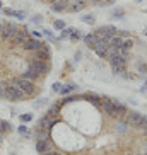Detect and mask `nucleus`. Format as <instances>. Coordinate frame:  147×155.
I'll return each mask as SVG.
<instances>
[{"mask_svg": "<svg viewBox=\"0 0 147 155\" xmlns=\"http://www.w3.org/2000/svg\"><path fill=\"white\" fill-rule=\"evenodd\" d=\"M101 107L104 109L106 114H110L113 118H118V116L127 114V107H125L121 102L113 101V99H101Z\"/></svg>", "mask_w": 147, "mask_h": 155, "instance_id": "1", "label": "nucleus"}, {"mask_svg": "<svg viewBox=\"0 0 147 155\" xmlns=\"http://www.w3.org/2000/svg\"><path fill=\"white\" fill-rule=\"evenodd\" d=\"M10 82L14 84L15 87H19L21 91L26 94V97H31V96H34V92H36V85H34V82L32 80H28V78H24V77H15V78H12Z\"/></svg>", "mask_w": 147, "mask_h": 155, "instance_id": "2", "label": "nucleus"}, {"mask_svg": "<svg viewBox=\"0 0 147 155\" xmlns=\"http://www.w3.org/2000/svg\"><path fill=\"white\" fill-rule=\"evenodd\" d=\"M108 61H110L111 68H113V72H115V73H125L128 56H121V55H118V51H116L113 56H110V58H108Z\"/></svg>", "mask_w": 147, "mask_h": 155, "instance_id": "3", "label": "nucleus"}, {"mask_svg": "<svg viewBox=\"0 0 147 155\" xmlns=\"http://www.w3.org/2000/svg\"><path fill=\"white\" fill-rule=\"evenodd\" d=\"M127 123L137 130H144L147 126V118L138 111H130V113H127Z\"/></svg>", "mask_w": 147, "mask_h": 155, "instance_id": "4", "label": "nucleus"}, {"mask_svg": "<svg viewBox=\"0 0 147 155\" xmlns=\"http://www.w3.org/2000/svg\"><path fill=\"white\" fill-rule=\"evenodd\" d=\"M26 97V94H24L19 87H15L12 82H7L5 84V99L9 101H21Z\"/></svg>", "mask_w": 147, "mask_h": 155, "instance_id": "5", "label": "nucleus"}, {"mask_svg": "<svg viewBox=\"0 0 147 155\" xmlns=\"http://www.w3.org/2000/svg\"><path fill=\"white\" fill-rule=\"evenodd\" d=\"M29 68H32L39 77H45L46 73L50 72V63L43 61V60H38V58H31L29 60Z\"/></svg>", "mask_w": 147, "mask_h": 155, "instance_id": "6", "label": "nucleus"}, {"mask_svg": "<svg viewBox=\"0 0 147 155\" xmlns=\"http://www.w3.org/2000/svg\"><path fill=\"white\" fill-rule=\"evenodd\" d=\"M17 24L12 22V21H7V22H4V28H2V34H0V39L5 43H9L12 38H14V34L17 32Z\"/></svg>", "mask_w": 147, "mask_h": 155, "instance_id": "7", "label": "nucleus"}, {"mask_svg": "<svg viewBox=\"0 0 147 155\" xmlns=\"http://www.w3.org/2000/svg\"><path fill=\"white\" fill-rule=\"evenodd\" d=\"M110 38H99L97 39V43L94 45V48L92 50L96 51V55L99 56V58H106V55H108V45H110Z\"/></svg>", "mask_w": 147, "mask_h": 155, "instance_id": "8", "label": "nucleus"}, {"mask_svg": "<svg viewBox=\"0 0 147 155\" xmlns=\"http://www.w3.org/2000/svg\"><path fill=\"white\" fill-rule=\"evenodd\" d=\"M28 38H29L28 36V31H26L24 28H19L17 32L14 34V38H12L9 43H10V46H12V48H17V46H22L24 41H26Z\"/></svg>", "mask_w": 147, "mask_h": 155, "instance_id": "9", "label": "nucleus"}, {"mask_svg": "<svg viewBox=\"0 0 147 155\" xmlns=\"http://www.w3.org/2000/svg\"><path fill=\"white\" fill-rule=\"evenodd\" d=\"M32 53H34L32 58L43 60V61H48V60L51 58V50H50V46H46V45H41L36 51H32Z\"/></svg>", "mask_w": 147, "mask_h": 155, "instance_id": "10", "label": "nucleus"}, {"mask_svg": "<svg viewBox=\"0 0 147 155\" xmlns=\"http://www.w3.org/2000/svg\"><path fill=\"white\" fill-rule=\"evenodd\" d=\"M118 34V31H116V28L115 26H103V28H99L96 31V36L97 38H113V36H116Z\"/></svg>", "mask_w": 147, "mask_h": 155, "instance_id": "11", "label": "nucleus"}, {"mask_svg": "<svg viewBox=\"0 0 147 155\" xmlns=\"http://www.w3.org/2000/svg\"><path fill=\"white\" fill-rule=\"evenodd\" d=\"M51 148H53V143L50 141V138L48 140H36V152L41 155H46L48 152H51Z\"/></svg>", "mask_w": 147, "mask_h": 155, "instance_id": "12", "label": "nucleus"}, {"mask_svg": "<svg viewBox=\"0 0 147 155\" xmlns=\"http://www.w3.org/2000/svg\"><path fill=\"white\" fill-rule=\"evenodd\" d=\"M86 7L84 0H67V12H80Z\"/></svg>", "mask_w": 147, "mask_h": 155, "instance_id": "13", "label": "nucleus"}, {"mask_svg": "<svg viewBox=\"0 0 147 155\" xmlns=\"http://www.w3.org/2000/svg\"><path fill=\"white\" fill-rule=\"evenodd\" d=\"M43 43L38 39V38H28L26 41H24V45H22V48L26 51H36L39 46H41Z\"/></svg>", "mask_w": 147, "mask_h": 155, "instance_id": "14", "label": "nucleus"}, {"mask_svg": "<svg viewBox=\"0 0 147 155\" xmlns=\"http://www.w3.org/2000/svg\"><path fill=\"white\" fill-rule=\"evenodd\" d=\"M55 123H56L55 118H51V116H45V118H41L39 121H38V126L36 128H43V130H48V131H50L51 128L55 126Z\"/></svg>", "mask_w": 147, "mask_h": 155, "instance_id": "15", "label": "nucleus"}, {"mask_svg": "<svg viewBox=\"0 0 147 155\" xmlns=\"http://www.w3.org/2000/svg\"><path fill=\"white\" fill-rule=\"evenodd\" d=\"M97 39H99V38L96 36V32H89V34L84 36V43H86L89 48H94V45L97 43Z\"/></svg>", "mask_w": 147, "mask_h": 155, "instance_id": "16", "label": "nucleus"}, {"mask_svg": "<svg viewBox=\"0 0 147 155\" xmlns=\"http://www.w3.org/2000/svg\"><path fill=\"white\" fill-rule=\"evenodd\" d=\"M51 10L53 12H63V10H67V0H56L55 4L51 5Z\"/></svg>", "mask_w": 147, "mask_h": 155, "instance_id": "17", "label": "nucleus"}, {"mask_svg": "<svg viewBox=\"0 0 147 155\" xmlns=\"http://www.w3.org/2000/svg\"><path fill=\"white\" fill-rule=\"evenodd\" d=\"M34 138H36V140H48V138H50V131H48V130H43V128H36Z\"/></svg>", "mask_w": 147, "mask_h": 155, "instance_id": "18", "label": "nucleus"}, {"mask_svg": "<svg viewBox=\"0 0 147 155\" xmlns=\"http://www.w3.org/2000/svg\"><path fill=\"white\" fill-rule=\"evenodd\" d=\"M127 130H128V123H127V121H118V123L115 124V131L118 133V135L127 133Z\"/></svg>", "mask_w": 147, "mask_h": 155, "instance_id": "19", "label": "nucleus"}, {"mask_svg": "<svg viewBox=\"0 0 147 155\" xmlns=\"http://www.w3.org/2000/svg\"><path fill=\"white\" fill-rule=\"evenodd\" d=\"M21 77H24V78H28V80H32V82H34V80H36V78L39 77V75H38V73L34 72L32 68H28L26 72L21 73Z\"/></svg>", "mask_w": 147, "mask_h": 155, "instance_id": "20", "label": "nucleus"}, {"mask_svg": "<svg viewBox=\"0 0 147 155\" xmlns=\"http://www.w3.org/2000/svg\"><path fill=\"white\" fill-rule=\"evenodd\" d=\"M77 91V85L75 84H69V85H62V89H60V94L62 96H67V94H70V92H75Z\"/></svg>", "mask_w": 147, "mask_h": 155, "instance_id": "21", "label": "nucleus"}, {"mask_svg": "<svg viewBox=\"0 0 147 155\" xmlns=\"http://www.w3.org/2000/svg\"><path fill=\"white\" fill-rule=\"evenodd\" d=\"M12 130V124L5 119H0V133H9Z\"/></svg>", "mask_w": 147, "mask_h": 155, "instance_id": "22", "label": "nucleus"}, {"mask_svg": "<svg viewBox=\"0 0 147 155\" xmlns=\"http://www.w3.org/2000/svg\"><path fill=\"white\" fill-rule=\"evenodd\" d=\"M86 99H89L92 102V104H96V106H101V99H99V97L96 96V94H91V92H89V94H86Z\"/></svg>", "mask_w": 147, "mask_h": 155, "instance_id": "23", "label": "nucleus"}, {"mask_svg": "<svg viewBox=\"0 0 147 155\" xmlns=\"http://www.w3.org/2000/svg\"><path fill=\"white\" fill-rule=\"evenodd\" d=\"M60 107H62V104H53L50 107V111H48V116H51V118H55L56 114L60 113Z\"/></svg>", "mask_w": 147, "mask_h": 155, "instance_id": "24", "label": "nucleus"}, {"mask_svg": "<svg viewBox=\"0 0 147 155\" xmlns=\"http://www.w3.org/2000/svg\"><path fill=\"white\" fill-rule=\"evenodd\" d=\"M72 31H74L72 28H63L62 31H60V39H69L70 32H72Z\"/></svg>", "mask_w": 147, "mask_h": 155, "instance_id": "25", "label": "nucleus"}, {"mask_svg": "<svg viewBox=\"0 0 147 155\" xmlns=\"http://www.w3.org/2000/svg\"><path fill=\"white\" fill-rule=\"evenodd\" d=\"M82 22L84 24H94V22H96V19H94V15H92V14H86L82 17Z\"/></svg>", "mask_w": 147, "mask_h": 155, "instance_id": "26", "label": "nucleus"}, {"mask_svg": "<svg viewBox=\"0 0 147 155\" xmlns=\"http://www.w3.org/2000/svg\"><path fill=\"white\" fill-rule=\"evenodd\" d=\"M80 38H82V34H80V31H77V29H74V31L70 32V39H72V41H79Z\"/></svg>", "mask_w": 147, "mask_h": 155, "instance_id": "27", "label": "nucleus"}, {"mask_svg": "<svg viewBox=\"0 0 147 155\" xmlns=\"http://www.w3.org/2000/svg\"><path fill=\"white\" fill-rule=\"evenodd\" d=\"M132 46H133V41H132V39H125L123 45H121V50L130 51V50H132Z\"/></svg>", "mask_w": 147, "mask_h": 155, "instance_id": "28", "label": "nucleus"}, {"mask_svg": "<svg viewBox=\"0 0 147 155\" xmlns=\"http://www.w3.org/2000/svg\"><path fill=\"white\" fill-rule=\"evenodd\" d=\"M125 15V12L121 9H116V10H113V12H111V17L113 19H121Z\"/></svg>", "mask_w": 147, "mask_h": 155, "instance_id": "29", "label": "nucleus"}, {"mask_svg": "<svg viewBox=\"0 0 147 155\" xmlns=\"http://www.w3.org/2000/svg\"><path fill=\"white\" fill-rule=\"evenodd\" d=\"M137 70H138V73H145L147 72V65L138 60V61H137Z\"/></svg>", "mask_w": 147, "mask_h": 155, "instance_id": "30", "label": "nucleus"}, {"mask_svg": "<svg viewBox=\"0 0 147 155\" xmlns=\"http://www.w3.org/2000/svg\"><path fill=\"white\" fill-rule=\"evenodd\" d=\"M53 28H55L56 31H62V29L65 28V22H63V21H60V19H56L55 22H53Z\"/></svg>", "mask_w": 147, "mask_h": 155, "instance_id": "31", "label": "nucleus"}, {"mask_svg": "<svg viewBox=\"0 0 147 155\" xmlns=\"http://www.w3.org/2000/svg\"><path fill=\"white\" fill-rule=\"evenodd\" d=\"M17 131H19V135H24V137H29V130H28V126H24V124H21V126L17 128Z\"/></svg>", "mask_w": 147, "mask_h": 155, "instance_id": "32", "label": "nucleus"}, {"mask_svg": "<svg viewBox=\"0 0 147 155\" xmlns=\"http://www.w3.org/2000/svg\"><path fill=\"white\" fill-rule=\"evenodd\" d=\"M32 119V114L26 113V114H21V123H29Z\"/></svg>", "mask_w": 147, "mask_h": 155, "instance_id": "33", "label": "nucleus"}, {"mask_svg": "<svg viewBox=\"0 0 147 155\" xmlns=\"http://www.w3.org/2000/svg\"><path fill=\"white\" fill-rule=\"evenodd\" d=\"M2 12H4L7 17H15V10H12V9H4Z\"/></svg>", "mask_w": 147, "mask_h": 155, "instance_id": "34", "label": "nucleus"}, {"mask_svg": "<svg viewBox=\"0 0 147 155\" xmlns=\"http://www.w3.org/2000/svg\"><path fill=\"white\" fill-rule=\"evenodd\" d=\"M51 89H53L55 92H60V89H62V84H60V82H55L53 85H51Z\"/></svg>", "mask_w": 147, "mask_h": 155, "instance_id": "35", "label": "nucleus"}, {"mask_svg": "<svg viewBox=\"0 0 147 155\" xmlns=\"http://www.w3.org/2000/svg\"><path fill=\"white\" fill-rule=\"evenodd\" d=\"M0 97H5V84L0 82Z\"/></svg>", "mask_w": 147, "mask_h": 155, "instance_id": "36", "label": "nucleus"}, {"mask_svg": "<svg viewBox=\"0 0 147 155\" xmlns=\"http://www.w3.org/2000/svg\"><path fill=\"white\" fill-rule=\"evenodd\" d=\"M15 17H17V19H21V21H22V19L26 17V14H24V12H21V10H15Z\"/></svg>", "mask_w": 147, "mask_h": 155, "instance_id": "37", "label": "nucleus"}, {"mask_svg": "<svg viewBox=\"0 0 147 155\" xmlns=\"http://www.w3.org/2000/svg\"><path fill=\"white\" fill-rule=\"evenodd\" d=\"M41 21H43V19H41V15H34V17H32V22H36V24H39Z\"/></svg>", "mask_w": 147, "mask_h": 155, "instance_id": "38", "label": "nucleus"}, {"mask_svg": "<svg viewBox=\"0 0 147 155\" xmlns=\"http://www.w3.org/2000/svg\"><path fill=\"white\" fill-rule=\"evenodd\" d=\"M32 38H38V39H39V38H41V32L39 31H32Z\"/></svg>", "mask_w": 147, "mask_h": 155, "instance_id": "39", "label": "nucleus"}, {"mask_svg": "<svg viewBox=\"0 0 147 155\" xmlns=\"http://www.w3.org/2000/svg\"><path fill=\"white\" fill-rule=\"evenodd\" d=\"M140 92H142V94H147V80H145V84L142 85V89H140Z\"/></svg>", "mask_w": 147, "mask_h": 155, "instance_id": "40", "label": "nucleus"}, {"mask_svg": "<svg viewBox=\"0 0 147 155\" xmlns=\"http://www.w3.org/2000/svg\"><path fill=\"white\" fill-rule=\"evenodd\" d=\"M115 0H99V4H113Z\"/></svg>", "mask_w": 147, "mask_h": 155, "instance_id": "41", "label": "nucleus"}, {"mask_svg": "<svg viewBox=\"0 0 147 155\" xmlns=\"http://www.w3.org/2000/svg\"><path fill=\"white\" fill-rule=\"evenodd\" d=\"M43 34H45L46 38H51V36H53V34H51V32L48 31V29H46V31H43Z\"/></svg>", "mask_w": 147, "mask_h": 155, "instance_id": "42", "label": "nucleus"}, {"mask_svg": "<svg viewBox=\"0 0 147 155\" xmlns=\"http://www.w3.org/2000/svg\"><path fill=\"white\" fill-rule=\"evenodd\" d=\"M46 155H62V153H60V152H48Z\"/></svg>", "mask_w": 147, "mask_h": 155, "instance_id": "43", "label": "nucleus"}, {"mask_svg": "<svg viewBox=\"0 0 147 155\" xmlns=\"http://www.w3.org/2000/svg\"><path fill=\"white\" fill-rule=\"evenodd\" d=\"M89 2H94V4H97V5H101V4H99V0H89Z\"/></svg>", "mask_w": 147, "mask_h": 155, "instance_id": "44", "label": "nucleus"}, {"mask_svg": "<svg viewBox=\"0 0 147 155\" xmlns=\"http://www.w3.org/2000/svg\"><path fill=\"white\" fill-rule=\"evenodd\" d=\"M2 28H4V22H0V34H2Z\"/></svg>", "mask_w": 147, "mask_h": 155, "instance_id": "45", "label": "nucleus"}, {"mask_svg": "<svg viewBox=\"0 0 147 155\" xmlns=\"http://www.w3.org/2000/svg\"><path fill=\"white\" fill-rule=\"evenodd\" d=\"M135 2H137V4H140V2H142V0H135Z\"/></svg>", "mask_w": 147, "mask_h": 155, "instance_id": "46", "label": "nucleus"}, {"mask_svg": "<svg viewBox=\"0 0 147 155\" xmlns=\"http://www.w3.org/2000/svg\"><path fill=\"white\" fill-rule=\"evenodd\" d=\"M0 9H2V0H0Z\"/></svg>", "mask_w": 147, "mask_h": 155, "instance_id": "47", "label": "nucleus"}, {"mask_svg": "<svg viewBox=\"0 0 147 155\" xmlns=\"http://www.w3.org/2000/svg\"><path fill=\"white\" fill-rule=\"evenodd\" d=\"M145 135H147V130H145Z\"/></svg>", "mask_w": 147, "mask_h": 155, "instance_id": "48", "label": "nucleus"}, {"mask_svg": "<svg viewBox=\"0 0 147 155\" xmlns=\"http://www.w3.org/2000/svg\"><path fill=\"white\" fill-rule=\"evenodd\" d=\"M130 155H132V153H130Z\"/></svg>", "mask_w": 147, "mask_h": 155, "instance_id": "49", "label": "nucleus"}]
</instances>
